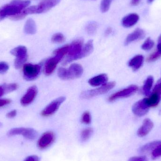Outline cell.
I'll return each mask as SVG.
<instances>
[{"instance_id":"e575fe53","label":"cell","mask_w":161,"mask_h":161,"mask_svg":"<svg viewBox=\"0 0 161 161\" xmlns=\"http://www.w3.org/2000/svg\"><path fill=\"white\" fill-rule=\"evenodd\" d=\"M9 69V66L5 62H0V74H4L8 71Z\"/></svg>"},{"instance_id":"4dcf8cb0","label":"cell","mask_w":161,"mask_h":161,"mask_svg":"<svg viewBox=\"0 0 161 161\" xmlns=\"http://www.w3.org/2000/svg\"><path fill=\"white\" fill-rule=\"evenodd\" d=\"M4 88L6 93L16 91L18 88V85L17 83H10V84H4Z\"/></svg>"},{"instance_id":"4fadbf2b","label":"cell","mask_w":161,"mask_h":161,"mask_svg":"<svg viewBox=\"0 0 161 161\" xmlns=\"http://www.w3.org/2000/svg\"><path fill=\"white\" fill-rule=\"evenodd\" d=\"M55 141V135L52 131H47L43 133L39 139L38 147L41 149H44L50 147Z\"/></svg>"},{"instance_id":"3957f363","label":"cell","mask_w":161,"mask_h":161,"mask_svg":"<svg viewBox=\"0 0 161 161\" xmlns=\"http://www.w3.org/2000/svg\"><path fill=\"white\" fill-rule=\"evenodd\" d=\"M69 45H66L55 50L53 57L48 58L44 64V73L47 76L51 75L54 71L58 64L69 52Z\"/></svg>"},{"instance_id":"7a4b0ae2","label":"cell","mask_w":161,"mask_h":161,"mask_svg":"<svg viewBox=\"0 0 161 161\" xmlns=\"http://www.w3.org/2000/svg\"><path fill=\"white\" fill-rule=\"evenodd\" d=\"M30 2L26 0H12L0 7V21L6 18H10L18 15L26 8Z\"/></svg>"},{"instance_id":"ee69618b","label":"cell","mask_w":161,"mask_h":161,"mask_svg":"<svg viewBox=\"0 0 161 161\" xmlns=\"http://www.w3.org/2000/svg\"><path fill=\"white\" fill-rule=\"evenodd\" d=\"M158 43H161V34L159 37L158 39Z\"/></svg>"},{"instance_id":"cb8c5ba5","label":"cell","mask_w":161,"mask_h":161,"mask_svg":"<svg viewBox=\"0 0 161 161\" xmlns=\"http://www.w3.org/2000/svg\"><path fill=\"white\" fill-rule=\"evenodd\" d=\"M93 42L92 40H89L83 46L82 51V58L86 57L92 53L93 51Z\"/></svg>"},{"instance_id":"f546056e","label":"cell","mask_w":161,"mask_h":161,"mask_svg":"<svg viewBox=\"0 0 161 161\" xmlns=\"http://www.w3.org/2000/svg\"><path fill=\"white\" fill-rule=\"evenodd\" d=\"M81 122L86 125L91 124L92 122V117L91 114L89 111H85L83 113L81 116Z\"/></svg>"},{"instance_id":"d4e9b609","label":"cell","mask_w":161,"mask_h":161,"mask_svg":"<svg viewBox=\"0 0 161 161\" xmlns=\"http://www.w3.org/2000/svg\"><path fill=\"white\" fill-rule=\"evenodd\" d=\"M98 24L95 22L89 23L86 27V31L89 35H93L95 34L98 28Z\"/></svg>"},{"instance_id":"f6af8a7d","label":"cell","mask_w":161,"mask_h":161,"mask_svg":"<svg viewBox=\"0 0 161 161\" xmlns=\"http://www.w3.org/2000/svg\"><path fill=\"white\" fill-rule=\"evenodd\" d=\"M154 1V0H147V2H148V3H151Z\"/></svg>"},{"instance_id":"8fae6325","label":"cell","mask_w":161,"mask_h":161,"mask_svg":"<svg viewBox=\"0 0 161 161\" xmlns=\"http://www.w3.org/2000/svg\"><path fill=\"white\" fill-rule=\"evenodd\" d=\"M66 100L65 97H60L55 99L49 104L41 112V115L43 117H48L55 113L61 104Z\"/></svg>"},{"instance_id":"74e56055","label":"cell","mask_w":161,"mask_h":161,"mask_svg":"<svg viewBox=\"0 0 161 161\" xmlns=\"http://www.w3.org/2000/svg\"><path fill=\"white\" fill-rule=\"evenodd\" d=\"M17 111L16 110H13L8 113L6 114V116L8 118H14L17 115Z\"/></svg>"},{"instance_id":"1f68e13d","label":"cell","mask_w":161,"mask_h":161,"mask_svg":"<svg viewBox=\"0 0 161 161\" xmlns=\"http://www.w3.org/2000/svg\"><path fill=\"white\" fill-rule=\"evenodd\" d=\"M161 57V54H160L158 52L156 51L155 53L151 54L148 57L147 60L148 62H154V61H156L157 59Z\"/></svg>"},{"instance_id":"603a6c76","label":"cell","mask_w":161,"mask_h":161,"mask_svg":"<svg viewBox=\"0 0 161 161\" xmlns=\"http://www.w3.org/2000/svg\"><path fill=\"white\" fill-rule=\"evenodd\" d=\"M153 82H154V78L151 75L148 76L145 80L142 88L143 92L145 95L148 96L150 95L151 90L153 86Z\"/></svg>"},{"instance_id":"ffe728a7","label":"cell","mask_w":161,"mask_h":161,"mask_svg":"<svg viewBox=\"0 0 161 161\" xmlns=\"http://www.w3.org/2000/svg\"><path fill=\"white\" fill-rule=\"evenodd\" d=\"M36 25L35 21L31 19L27 20L24 28L25 33L27 35H34L36 32Z\"/></svg>"},{"instance_id":"83f0119b","label":"cell","mask_w":161,"mask_h":161,"mask_svg":"<svg viewBox=\"0 0 161 161\" xmlns=\"http://www.w3.org/2000/svg\"><path fill=\"white\" fill-rule=\"evenodd\" d=\"M66 40L65 36L61 33H56L53 35L52 37V42L55 43H60L64 42Z\"/></svg>"},{"instance_id":"ac0fdd59","label":"cell","mask_w":161,"mask_h":161,"mask_svg":"<svg viewBox=\"0 0 161 161\" xmlns=\"http://www.w3.org/2000/svg\"><path fill=\"white\" fill-rule=\"evenodd\" d=\"M108 80V75L106 74H102L89 79L88 83L93 87H97L106 84Z\"/></svg>"},{"instance_id":"8d00e7d4","label":"cell","mask_w":161,"mask_h":161,"mask_svg":"<svg viewBox=\"0 0 161 161\" xmlns=\"http://www.w3.org/2000/svg\"><path fill=\"white\" fill-rule=\"evenodd\" d=\"M11 100L10 99H7V98L0 99V108L8 105L11 103Z\"/></svg>"},{"instance_id":"7c38bea8","label":"cell","mask_w":161,"mask_h":161,"mask_svg":"<svg viewBox=\"0 0 161 161\" xmlns=\"http://www.w3.org/2000/svg\"><path fill=\"white\" fill-rule=\"evenodd\" d=\"M38 93V89L36 86H31L28 88L25 94L20 99L21 105L23 107H26L32 103L35 100Z\"/></svg>"},{"instance_id":"ab89813d","label":"cell","mask_w":161,"mask_h":161,"mask_svg":"<svg viewBox=\"0 0 161 161\" xmlns=\"http://www.w3.org/2000/svg\"><path fill=\"white\" fill-rule=\"evenodd\" d=\"M113 29L111 27H108L107 29H106V31H105V35L106 36H108V35H110L112 32Z\"/></svg>"},{"instance_id":"e0dca14e","label":"cell","mask_w":161,"mask_h":161,"mask_svg":"<svg viewBox=\"0 0 161 161\" xmlns=\"http://www.w3.org/2000/svg\"><path fill=\"white\" fill-rule=\"evenodd\" d=\"M139 19L140 17L137 13H130L123 18L122 20V25L126 28L132 27L138 22Z\"/></svg>"},{"instance_id":"7402d4cb","label":"cell","mask_w":161,"mask_h":161,"mask_svg":"<svg viewBox=\"0 0 161 161\" xmlns=\"http://www.w3.org/2000/svg\"><path fill=\"white\" fill-rule=\"evenodd\" d=\"M161 145V141H155L146 144L143 146L139 149V152L140 153H145L152 150L158 147Z\"/></svg>"},{"instance_id":"277c9868","label":"cell","mask_w":161,"mask_h":161,"mask_svg":"<svg viewBox=\"0 0 161 161\" xmlns=\"http://www.w3.org/2000/svg\"><path fill=\"white\" fill-rule=\"evenodd\" d=\"M83 40L79 38L74 41L71 44L69 45L68 55L63 62V65H68L72 61L82 58L81 54L83 47Z\"/></svg>"},{"instance_id":"2e32d148","label":"cell","mask_w":161,"mask_h":161,"mask_svg":"<svg viewBox=\"0 0 161 161\" xmlns=\"http://www.w3.org/2000/svg\"><path fill=\"white\" fill-rule=\"evenodd\" d=\"M154 127V124L150 119L147 118L144 120L142 126L137 131V135L140 137H144L151 131Z\"/></svg>"},{"instance_id":"bcb514c9","label":"cell","mask_w":161,"mask_h":161,"mask_svg":"<svg viewBox=\"0 0 161 161\" xmlns=\"http://www.w3.org/2000/svg\"><path fill=\"white\" fill-rule=\"evenodd\" d=\"M2 126V123H0V127H1V126Z\"/></svg>"},{"instance_id":"9c48e42d","label":"cell","mask_w":161,"mask_h":161,"mask_svg":"<svg viewBox=\"0 0 161 161\" xmlns=\"http://www.w3.org/2000/svg\"><path fill=\"white\" fill-rule=\"evenodd\" d=\"M8 136L21 135L29 140H34L36 138L38 133L34 129L29 128H15L10 130L8 132Z\"/></svg>"},{"instance_id":"d590c367","label":"cell","mask_w":161,"mask_h":161,"mask_svg":"<svg viewBox=\"0 0 161 161\" xmlns=\"http://www.w3.org/2000/svg\"><path fill=\"white\" fill-rule=\"evenodd\" d=\"M128 161H148V159L145 156L134 157L130 158Z\"/></svg>"},{"instance_id":"4316f807","label":"cell","mask_w":161,"mask_h":161,"mask_svg":"<svg viewBox=\"0 0 161 161\" xmlns=\"http://www.w3.org/2000/svg\"><path fill=\"white\" fill-rule=\"evenodd\" d=\"M92 129L91 128H88L82 130L80 134L81 140L83 142H86L89 140V138L92 136Z\"/></svg>"},{"instance_id":"8992f818","label":"cell","mask_w":161,"mask_h":161,"mask_svg":"<svg viewBox=\"0 0 161 161\" xmlns=\"http://www.w3.org/2000/svg\"><path fill=\"white\" fill-rule=\"evenodd\" d=\"M115 85L114 81L107 82L106 84L101 85L99 88L82 92L80 94V97L82 99H90L94 97L104 94L112 90Z\"/></svg>"},{"instance_id":"7bdbcfd3","label":"cell","mask_w":161,"mask_h":161,"mask_svg":"<svg viewBox=\"0 0 161 161\" xmlns=\"http://www.w3.org/2000/svg\"><path fill=\"white\" fill-rule=\"evenodd\" d=\"M157 51L161 54V43H158Z\"/></svg>"},{"instance_id":"836d02e7","label":"cell","mask_w":161,"mask_h":161,"mask_svg":"<svg viewBox=\"0 0 161 161\" xmlns=\"http://www.w3.org/2000/svg\"><path fill=\"white\" fill-rule=\"evenodd\" d=\"M160 157H161V145L156 147L152 152V158H157Z\"/></svg>"},{"instance_id":"52a82bcc","label":"cell","mask_w":161,"mask_h":161,"mask_svg":"<svg viewBox=\"0 0 161 161\" xmlns=\"http://www.w3.org/2000/svg\"><path fill=\"white\" fill-rule=\"evenodd\" d=\"M10 53L16 57L14 61L15 68L19 69L23 67L28 58L27 48L24 46H19L12 49Z\"/></svg>"},{"instance_id":"484cf974","label":"cell","mask_w":161,"mask_h":161,"mask_svg":"<svg viewBox=\"0 0 161 161\" xmlns=\"http://www.w3.org/2000/svg\"><path fill=\"white\" fill-rule=\"evenodd\" d=\"M155 45V42L150 38L148 37L142 46V49L144 51H148L151 50Z\"/></svg>"},{"instance_id":"f1b7e54d","label":"cell","mask_w":161,"mask_h":161,"mask_svg":"<svg viewBox=\"0 0 161 161\" xmlns=\"http://www.w3.org/2000/svg\"><path fill=\"white\" fill-rule=\"evenodd\" d=\"M113 1V0H102L100 5V9L102 12L104 13L108 10Z\"/></svg>"},{"instance_id":"44dd1931","label":"cell","mask_w":161,"mask_h":161,"mask_svg":"<svg viewBox=\"0 0 161 161\" xmlns=\"http://www.w3.org/2000/svg\"><path fill=\"white\" fill-rule=\"evenodd\" d=\"M146 102L149 108H154L158 106L161 100V97L155 93H152V94L147 98H145Z\"/></svg>"},{"instance_id":"60d3db41","label":"cell","mask_w":161,"mask_h":161,"mask_svg":"<svg viewBox=\"0 0 161 161\" xmlns=\"http://www.w3.org/2000/svg\"><path fill=\"white\" fill-rule=\"evenodd\" d=\"M5 93V91L3 85V86H0V97H2V96Z\"/></svg>"},{"instance_id":"d6a6232c","label":"cell","mask_w":161,"mask_h":161,"mask_svg":"<svg viewBox=\"0 0 161 161\" xmlns=\"http://www.w3.org/2000/svg\"><path fill=\"white\" fill-rule=\"evenodd\" d=\"M152 93L157 94L161 97V78L158 80L153 90Z\"/></svg>"},{"instance_id":"ba28073f","label":"cell","mask_w":161,"mask_h":161,"mask_svg":"<svg viewBox=\"0 0 161 161\" xmlns=\"http://www.w3.org/2000/svg\"><path fill=\"white\" fill-rule=\"evenodd\" d=\"M41 71V66L39 64H25L23 67V77L25 80L31 81L36 79Z\"/></svg>"},{"instance_id":"d6986e66","label":"cell","mask_w":161,"mask_h":161,"mask_svg":"<svg viewBox=\"0 0 161 161\" xmlns=\"http://www.w3.org/2000/svg\"><path fill=\"white\" fill-rule=\"evenodd\" d=\"M144 57L142 55H137L132 58L128 62L129 67L134 71L139 70L142 66L144 62Z\"/></svg>"},{"instance_id":"9a60e30c","label":"cell","mask_w":161,"mask_h":161,"mask_svg":"<svg viewBox=\"0 0 161 161\" xmlns=\"http://www.w3.org/2000/svg\"><path fill=\"white\" fill-rule=\"evenodd\" d=\"M145 32L143 29L137 28L127 36L125 41V45H128L133 42L142 39L145 36Z\"/></svg>"},{"instance_id":"5b68a950","label":"cell","mask_w":161,"mask_h":161,"mask_svg":"<svg viewBox=\"0 0 161 161\" xmlns=\"http://www.w3.org/2000/svg\"><path fill=\"white\" fill-rule=\"evenodd\" d=\"M58 73V77L62 80H72L80 77L83 74V69L80 64L74 63L68 69L59 68Z\"/></svg>"},{"instance_id":"b9f144b4","label":"cell","mask_w":161,"mask_h":161,"mask_svg":"<svg viewBox=\"0 0 161 161\" xmlns=\"http://www.w3.org/2000/svg\"><path fill=\"white\" fill-rule=\"evenodd\" d=\"M141 0H131V4L132 6H137L140 3Z\"/></svg>"},{"instance_id":"6da1fadb","label":"cell","mask_w":161,"mask_h":161,"mask_svg":"<svg viewBox=\"0 0 161 161\" xmlns=\"http://www.w3.org/2000/svg\"><path fill=\"white\" fill-rule=\"evenodd\" d=\"M61 0H42L37 5L33 6L26 8L18 15L11 17L10 19L18 21L24 19L29 14H40L49 11L53 8Z\"/></svg>"},{"instance_id":"5bb4252c","label":"cell","mask_w":161,"mask_h":161,"mask_svg":"<svg viewBox=\"0 0 161 161\" xmlns=\"http://www.w3.org/2000/svg\"><path fill=\"white\" fill-rule=\"evenodd\" d=\"M150 108L148 107L145 98L137 101L132 107V111L136 116L142 117L148 113Z\"/></svg>"},{"instance_id":"f35d334b","label":"cell","mask_w":161,"mask_h":161,"mask_svg":"<svg viewBox=\"0 0 161 161\" xmlns=\"http://www.w3.org/2000/svg\"><path fill=\"white\" fill-rule=\"evenodd\" d=\"M24 161H39V159L37 156H31L26 158Z\"/></svg>"},{"instance_id":"30bf717a","label":"cell","mask_w":161,"mask_h":161,"mask_svg":"<svg viewBox=\"0 0 161 161\" xmlns=\"http://www.w3.org/2000/svg\"><path fill=\"white\" fill-rule=\"evenodd\" d=\"M138 90V86L135 85H130L127 88H125L113 94L110 96L108 100L110 102H112L120 98L129 97L135 94Z\"/></svg>"}]
</instances>
